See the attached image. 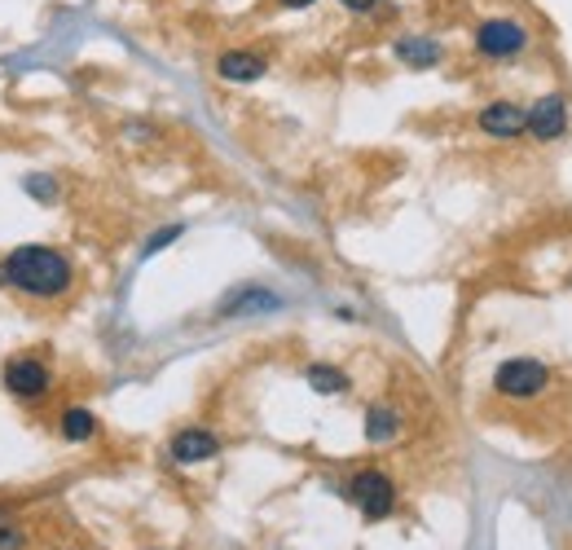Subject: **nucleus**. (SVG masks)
<instances>
[{
	"mask_svg": "<svg viewBox=\"0 0 572 550\" xmlns=\"http://www.w3.org/2000/svg\"><path fill=\"white\" fill-rule=\"evenodd\" d=\"M494 388H498V396H507V401H533V396H541V392L550 388V370H546L537 357H511V362L498 366Z\"/></svg>",
	"mask_w": 572,
	"mask_h": 550,
	"instance_id": "nucleus-2",
	"label": "nucleus"
},
{
	"mask_svg": "<svg viewBox=\"0 0 572 550\" xmlns=\"http://www.w3.org/2000/svg\"><path fill=\"white\" fill-rule=\"evenodd\" d=\"M528 129V115L520 110V101H489L485 110H480V133H489V137H498V142H511V137H520Z\"/></svg>",
	"mask_w": 572,
	"mask_h": 550,
	"instance_id": "nucleus-7",
	"label": "nucleus"
},
{
	"mask_svg": "<svg viewBox=\"0 0 572 550\" xmlns=\"http://www.w3.org/2000/svg\"><path fill=\"white\" fill-rule=\"evenodd\" d=\"M27 537L19 533V528H10V524H0V550H19Z\"/></svg>",
	"mask_w": 572,
	"mask_h": 550,
	"instance_id": "nucleus-15",
	"label": "nucleus"
},
{
	"mask_svg": "<svg viewBox=\"0 0 572 550\" xmlns=\"http://www.w3.org/2000/svg\"><path fill=\"white\" fill-rule=\"evenodd\" d=\"M476 49L485 58H515L528 49V27L515 19H485L476 27Z\"/></svg>",
	"mask_w": 572,
	"mask_h": 550,
	"instance_id": "nucleus-3",
	"label": "nucleus"
},
{
	"mask_svg": "<svg viewBox=\"0 0 572 550\" xmlns=\"http://www.w3.org/2000/svg\"><path fill=\"white\" fill-rule=\"evenodd\" d=\"M282 10H308V5H317V0H278Z\"/></svg>",
	"mask_w": 572,
	"mask_h": 550,
	"instance_id": "nucleus-17",
	"label": "nucleus"
},
{
	"mask_svg": "<svg viewBox=\"0 0 572 550\" xmlns=\"http://www.w3.org/2000/svg\"><path fill=\"white\" fill-rule=\"evenodd\" d=\"M349 498L362 506L366 520H388L397 506V485L384 472H357L349 485Z\"/></svg>",
	"mask_w": 572,
	"mask_h": 550,
	"instance_id": "nucleus-4",
	"label": "nucleus"
},
{
	"mask_svg": "<svg viewBox=\"0 0 572 550\" xmlns=\"http://www.w3.org/2000/svg\"><path fill=\"white\" fill-rule=\"evenodd\" d=\"M260 308H278V295H269L260 286H243L220 304V317H243V313H260Z\"/></svg>",
	"mask_w": 572,
	"mask_h": 550,
	"instance_id": "nucleus-11",
	"label": "nucleus"
},
{
	"mask_svg": "<svg viewBox=\"0 0 572 550\" xmlns=\"http://www.w3.org/2000/svg\"><path fill=\"white\" fill-rule=\"evenodd\" d=\"M397 431H401V414H397V410L375 405V410L366 414V440H392Z\"/></svg>",
	"mask_w": 572,
	"mask_h": 550,
	"instance_id": "nucleus-13",
	"label": "nucleus"
},
{
	"mask_svg": "<svg viewBox=\"0 0 572 550\" xmlns=\"http://www.w3.org/2000/svg\"><path fill=\"white\" fill-rule=\"evenodd\" d=\"M265 71H269V62L260 53H252V49H229V53L216 58V75L229 80V84H252Z\"/></svg>",
	"mask_w": 572,
	"mask_h": 550,
	"instance_id": "nucleus-9",
	"label": "nucleus"
},
{
	"mask_svg": "<svg viewBox=\"0 0 572 550\" xmlns=\"http://www.w3.org/2000/svg\"><path fill=\"white\" fill-rule=\"evenodd\" d=\"M49 383H53V375H49L45 362H36V357H14V362H5V392H10V396H19V401H40V396L49 392Z\"/></svg>",
	"mask_w": 572,
	"mask_h": 550,
	"instance_id": "nucleus-5",
	"label": "nucleus"
},
{
	"mask_svg": "<svg viewBox=\"0 0 572 550\" xmlns=\"http://www.w3.org/2000/svg\"><path fill=\"white\" fill-rule=\"evenodd\" d=\"M0 265H5L10 286L32 295V300H58V295H66L75 286V269H71V260L58 247H40V243L14 247Z\"/></svg>",
	"mask_w": 572,
	"mask_h": 550,
	"instance_id": "nucleus-1",
	"label": "nucleus"
},
{
	"mask_svg": "<svg viewBox=\"0 0 572 550\" xmlns=\"http://www.w3.org/2000/svg\"><path fill=\"white\" fill-rule=\"evenodd\" d=\"M392 53H397L405 66H414V71H427V66H436V62L445 58V49H440L431 36H401V40L392 45Z\"/></svg>",
	"mask_w": 572,
	"mask_h": 550,
	"instance_id": "nucleus-10",
	"label": "nucleus"
},
{
	"mask_svg": "<svg viewBox=\"0 0 572 550\" xmlns=\"http://www.w3.org/2000/svg\"><path fill=\"white\" fill-rule=\"evenodd\" d=\"M304 379H308V388L313 392H321V396H339V392H349V375L343 370H334V366H308L304 370Z\"/></svg>",
	"mask_w": 572,
	"mask_h": 550,
	"instance_id": "nucleus-12",
	"label": "nucleus"
},
{
	"mask_svg": "<svg viewBox=\"0 0 572 550\" xmlns=\"http://www.w3.org/2000/svg\"><path fill=\"white\" fill-rule=\"evenodd\" d=\"M0 286H10V278H5V265H0Z\"/></svg>",
	"mask_w": 572,
	"mask_h": 550,
	"instance_id": "nucleus-18",
	"label": "nucleus"
},
{
	"mask_svg": "<svg viewBox=\"0 0 572 550\" xmlns=\"http://www.w3.org/2000/svg\"><path fill=\"white\" fill-rule=\"evenodd\" d=\"M339 5L349 10V14H370V10L379 5V0H339Z\"/></svg>",
	"mask_w": 572,
	"mask_h": 550,
	"instance_id": "nucleus-16",
	"label": "nucleus"
},
{
	"mask_svg": "<svg viewBox=\"0 0 572 550\" xmlns=\"http://www.w3.org/2000/svg\"><path fill=\"white\" fill-rule=\"evenodd\" d=\"M528 129L524 133H533L537 142H559L563 137V129H568V101L559 97V93H546V97H537L528 110Z\"/></svg>",
	"mask_w": 572,
	"mask_h": 550,
	"instance_id": "nucleus-6",
	"label": "nucleus"
},
{
	"mask_svg": "<svg viewBox=\"0 0 572 550\" xmlns=\"http://www.w3.org/2000/svg\"><path fill=\"white\" fill-rule=\"evenodd\" d=\"M220 454V440L207 431V427H185L172 436V463L181 467H194V463H207Z\"/></svg>",
	"mask_w": 572,
	"mask_h": 550,
	"instance_id": "nucleus-8",
	"label": "nucleus"
},
{
	"mask_svg": "<svg viewBox=\"0 0 572 550\" xmlns=\"http://www.w3.org/2000/svg\"><path fill=\"white\" fill-rule=\"evenodd\" d=\"M58 431L80 445V440H93V436H97V418H93L88 410H66L62 423H58Z\"/></svg>",
	"mask_w": 572,
	"mask_h": 550,
	"instance_id": "nucleus-14",
	"label": "nucleus"
}]
</instances>
